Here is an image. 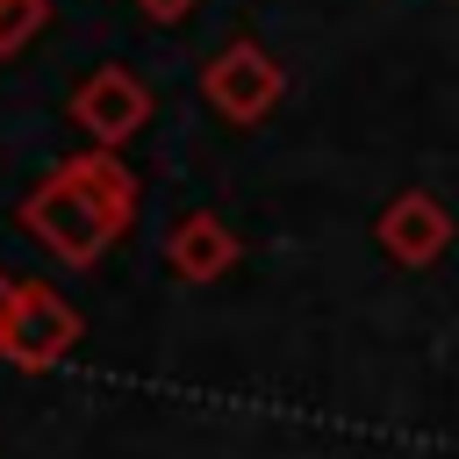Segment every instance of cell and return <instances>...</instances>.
Wrapping results in <instances>:
<instances>
[{
    "label": "cell",
    "mask_w": 459,
    "mask_h": 459,
    "mask_svg": "<svg viewBox=\"0 0 459 459\" xmlns=\"http://www.w3.org/2000/svg\"><path fill=\"white\" fill-rule=\"evenodd\" d=\"M136 7H143V14H158V22H179V14H186V7H201V0H136Z\"/></svg>",
    "instance_id": "9"
},
{
    "label": "cell",
    "mask_w": 459,
    "mask_h": 459,
    "mask_svg": "<svg viewBox=\"0 0 459 459\" xmlns=\"http://www.w3.org/2000/svg\"><path fill=\"white\" fill-rule=\"evenodd\" d=\"M201 93H208V108H215L222 122H258V115L287 93V72H280L258 43H230V50H215V65L201 72Z\"/></svg>",
    "instance_id": "3"
},
{
    "label": "cell",
    "mask_w": 459,
    "mask_h": 459,
    "mask_svg": "<svg viewBox=\"0 0 459 459\" xmlns=\"http://www.w3.org/2000/svg\"><path fill=\"white\" fill-rule=\"evenodd\" d=\"M79 308L72 301H57L50 287H14L7 294V316H0V359H14V366H29V373H43V366H57L72 344H79Z\"/></svg>",
    "instance_id": "2"
},
{
    "label": "cell",
    "mask_w": 459,
    "mask_h": 459,
    "mask_svg": "<svg viewBox=\"0 0 459 459\" xmlns=\"http://www.w3.org/2000/svg\"><path fill=\"white\" fill-rule=\"evenodd\" d=\"M65 172H72V179H79V186H86V194H93V201H100V208L115 215V222H129V215H136V172H129V165L115 158V143H100V151H79V158H65Z\"/></svg>",
    "instance_id": "7"
},
{
    "label": "cell",
    "mask_w": 459,
    "mask_h": 459,
    "mask_svg": "<svg viewBox=\"0 0 459 459\" xmlns=\"http://www.w3.org/2000/svg\"><path fill=\"white\" fill-rule=\"evenodd\" d=\"M237 265V237L215 222V215H186L179 230H172V273L179 280H215V273H230Z\"/></svg>",
    "instance_id": "6"
},
{
    "label": "cell",
    "mask_w": 459,
    "mask_h": 459,
    "mask_svg": "<svg viewBox=\"0 0 459 459\" xmlns=\"http://www.w3.org/2000/svg\"><path fill=\"white\" fill-rule=\"evenodd\" d=\"M380 244H387L402 265H430V258H445V244H452V215H445L423 186H409V194H394V201L380 208Z\"/></svg>",
    "instance_id": "5"
},
{
    "label": "cell",
    "mask_w": 459,
    "mask_h": 459,
    "mask_svg": "<svg viewBox=\"0 0 459 459\" xmlns=\"http://www.w3.org/2000/svg\"><path fill=\"white\" fill-rule=\"evenodd\" d=\"M22 222H29V230H36V237L65 258V265L100 258V251H108V237L122 230V222H115V215H108V208H100V201H93V194L65 172V165H57V172H50V179L22 201Z\"/></svg>",
    "instance_id": "1"
},
{
    "label": "cell",
    "mask_w": 459,
    "mask_h": 459,
    "mask_svg": "<svg viewBox=\"0 0 459 459\" xmlns=\"http://www.w3.org/2000/svg\"><path fill=\"white\" fill-rule=\"evenodd\" d=\"M43 22H50V7H43V0H0V57H7V50H22Z\"/></svg>",
    "instance_id": "8"
},
{
    "label": "cell",
    "mask_w": 459,
    "mask_h": 459,
    "mask_svg": "<svg viewBox=\"0 0 459 459\" xmlns=\"http://www.w3.org/2000/svg\"><path fill=\"white\" fill-rule=\"evenodd\" d=\"M72 115H79V129H86L93 143H129V136L151 122V93H143V79H136V72L100 65V72H86V79H79Z\"/></svg>",
    "instance_id": "4"
},
{
    "label": "cell",
    "mask_w": 459,
    "mask_h": 459,
    "mask_svg": "<svg viewBox=\"0 0 459 459\" xmlns=\"http://www.w3.org/2000/svg\"><path fill=\"white\" fill-rule=\"evenodd\" d=\"M7 294H14V280H0V316H7Z\"/></svg>",
    "instance_id": "10"
}]
</instances>
